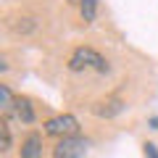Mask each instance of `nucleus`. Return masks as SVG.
<instances>
[{"instance_id": "nucleus-7", "label": "nucleus", "mask_w": 158, "mask_h": 158, "mask_svg": "<svg viewBox=\"0 0 158 158\" xmlns=\"http://www.w3.org/2000/svg\"><path fill=\"white\" fill-rule=\"evenodd\" d=\"M79 8H82V19L85 24H92L98 16V0H79Z\"/></svg>"}, {"instance_id": "nucleus-2", "label": "nucleus", "mask_w": 158, "mask_h": 158, "mask_svg": "<svg viewBox=\"0 0 158 158\" xmlns=\"http://www.w3.org/2000/svg\"><path fill=\"white\" fill-rule=\"evenodd\" d=\"M45 135L58 137V140L79 135V121H77V116H71V113H61V116L48 118V121H45Z\"/></svg>"}, {"instance_id": "nucleus-1", "label": "nucleus", "mask_w": 158, "mask_h": 158, "mask_svg": "<svg viewBox=\"0 0 158 158\" xmlns=\"http://www.w3.org/2000/svg\"><path fill=\"white\" fill-rule=\"evenodd\" d=\"M69 69H71V71L95 69V71L106 74V71H108V61H106L98 50H92V48H77V50L71 53V58H69Z\"/></svg>"}, {"instance_id": "nucleus-6", "label": "nucleus", "mask_w": 158, "mask_h": 158, "mask_svg": "<svg viewBox=\"0 0 158 158\" xmlns=\"http://www.w3.org/2000/svg\"><path fill=\"white\" fill-rule=\"evenodd\" d=\"M13 111H16V116L21 118L24 124H34V108H32V103H29V98H16Z\"/></svg>"}, {"instance_id": "nucleus-4", "label": "nucleus", "mask_w": 158, "mask_h": 158, "mask_svg": "<svg viewBox=\"0 0 158 158\" xmlns=\"http://www.w3.org/2000/svg\"><path fill=\"white\" fill-rule=\"evenodd\" d=\"M121 111H124V100L116 98V95L106 98V100H100V103L95 106V113H98L100 118H113V116H118Z\"/></svg>"}, {"instance_id": "nucleus-11", "label": "nucleus", "mask_w": 158, "mask_h": 158, "mask_svg": "<svg viewBox=\"0 0 158 158\" xmlns=\"http://www.w3.org/2000/svg\"><path fill=\"white\" fill-rule=\"evenodd\" d=\"M142 148H145V158H158V148L153 142H145Z\"/></svg>"}, {"instance_id": "nucleus-12", "label": "nucleus", "mask_w": 158, "mask_h": 158, "mask_svg": "<svg viewBox=\"0 0 158 158\" xmlns=\"http://www.w3.org/2000/svg\"><path fill=\"white\" fill-rule=\"evenodd\" d=\"M150 127H153V129H158V116H153V118H150Z\"/></svg>"}, {"instance_id": "nucleus-3", "label": "nucleus", "mask_w": 158, "mask_h": 158, "mask_svg": "<svg viewBox=\"0 0 158 158\" xmlns=\"http://www.w3.org/2000/svg\"><path fill=\"white\" fill-rule=\"evenodd\" d=\"M87 156V140L85 137H63L53 148V158H85Z\"/></svg>"}, {"instance_id": "nucleus-9", "label": "nucleus", "mask_w": 158, "mask_h": 158, "mask_svg": "<svg viewBox=\"0 0 158 158\" xmlns=\"http://www.w3.org/2000/svg\"><path fill=\"white\" fill-rule=\"evenodd\" d=\"M0 135H3V148L0 150H11V129H8V121H0Z\"/></svg>"}, {"instance_id": "nucleus-5", "label": "nucleus", "mask_w": 158, "mask_h": 158, "mask_svg": "<svg viewBox=\"0 0 158 158\" xmlns=\"http://www.w3.org/2000/svg\"><path fill=\"white\" fill-rule=\"evenodd\" d=\"M21 158H42V137L29 135L21 142Z\"/></svg>"}, {"instance_id": "nucleus-10", "label": "nucleus", "mask_w": 158, "mask_h": 158, "mask_svg": "<svg viewBox=\"0 0 158 158\" xmlns=\"http://www.w3.org/2000/svg\"><path fill=\"white\" fill-rule=\"evenodd\" d=\"M34 19H19V24H13V29L16 32H34Z\"/></svg>"}, {"instance_id": "nucleus-8", "label": "nucleus", "mask_w": 158, "mask_h": 158, "mask_svg": "<svg viewBox=\"0 0 158 158\" xmlns=\"http://www.w3.org/2000/svg\"><path fill=\"white\" fill-rule=\"evenodd\" d=\"M0 100H3V113H11L13 111V103H16V98H13V92L8 90V85H0Z\"/></svg>"}]
</instances>
